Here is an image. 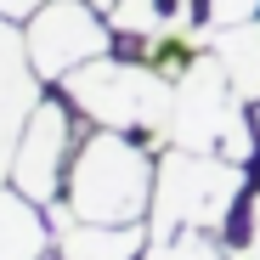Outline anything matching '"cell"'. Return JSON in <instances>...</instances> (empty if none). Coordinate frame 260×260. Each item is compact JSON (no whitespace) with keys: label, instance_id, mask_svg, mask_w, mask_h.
Returning <instances> with one entry per match:
<instances>
[{"label":"cell","instance_id":"cell-1","mask_svg":"<svg viewBox=\"0 0 260 260\" xmlns=\"http://www.w3.org/2000/svg\"><path fill=\"white\" fill-rule=\"evenodd\" d=\"M153 181L158 170L147 164V147L130 142V130H96L68 164L62 204L74 209V221L91 226H142L153 209Z\"/></svg>","mask_w":260,"mask_h":260},{"label":"cell","instance_id":"cell-2","mask_svg":"<svg viewBox=\"0 0 260 260\" xmlns=\"http://www.w3.org/2000/svg\"><path fill=\"white\" fill-rule=\"evenodd\" d=\"M243 198V164L221 153H187L170 147L158 158V181H153V209H147V232L153 238H181V232H221Z\"/></svg>","mask_w":260,"mask_h":260},{"label":"cell","instance_id":"cell-3","mask_svg":"<svg viewBox=\"0 0 260 260\" xmlns=\"http://www.w3.org/2000/svg\"><path fill=\"white\" fill-rule=\"evenodd\" d=\"M164 142L187 147V153H221L232 164L254 158V124L243 113V96L232 91L226 68L215 62V51H204L181 79H176V102L164 119Z\"/></svg>","mask_w":260,"mask_h":260},{"label":"cell","instance_id":"cell-4","mask_svg":"<svg viewBox=\"0 0 260 260\" xmlns=\"http://www.w3.org/2000/svg\"><path fill=\"white\" fill-rule=\"evenodd\" d=\"M62 91L79 113H91L108 130H147V142L164 147V119L176 102V79L158 74L153 62H119V57H96L62 79Z\"/></svg>","mask_w":260,"mask_h":260},{"label":"cell","instance_id":"cell-5","mask_svg":"<svg viewBox=\"0 0 260 260\" xmlns=\"http://www.w3.org/2000/svg\"><path fill=\"white\" fill-rule=\"evenodd\" d=\"M102 6L96 0H46L34 17H28V57L40 68V79H68L74 68L108 57V40H113V23L96 17Z\"/></svg>","mask_w":260,"mask_h":260},{"label":"cell","instance_id":"cell-6","mask_svg":"<svg viewBox=\"0 0 260 260\" xmlns=\"http://www.w3.org/2000/svg\"><path fill=\"white\" fill-rule=\"evenodd\" d=\"M34 108H40V68L28 57V34H17L12 17H0V187L12 181V158Z\"/></svg>","mask_w":260,"mask_h":260},{"label":"cell","instance_id":"cell-7","mask_svg":"<svg viewBox=\"0 0 260 260\" xmlns=\"http://www.w3.org/2000/svg\"><path fill=\"white\" fill-rule=\"evenodd\" d=\"M62 158H68V108L40 102L23 142H17V158H12V187L51 209L57 192H62Z\"/></svg>","mask_w":260,"mask_h":260},{"label":"cell","instance_id":"cell-8","mask_svg":"<svg viewBox=\"0 0 260 260\" xmlns=\"http://www.w3.org/2000/svg\"><path fill=\"white\" fill-rule=\"evenodd\" d=\"M51 226H57V260H142L153 243L147 221L142 226H91L74 221L68 204H51Z\"/></svg>","mask_w":260,"mask_h":260},{"label":"cell","instance_id":"cell-9","mask_svg":"<svg viewBox=\"0 0 260 260\" xmlns=\"http://www.w3.org/2000/svg\"><path fill=\"white\" fill-rule=\"evenodd\" d=\"M40 209L46 204L23 198L17 187H0V260H46L51 226Z\"/></svg>","mask_w":260,"mask_h":260},{"label":"cell","instance_id":"cell-10","mask_svg":"<svg viewBox=\"0 0 260 260\" xmlns=\"http://www.w3.org/2000/svg\"><path fill=\"white\" fill-rule=\"evenodd\" d=\"M209 51L226 68L232 91L243 102H260V17L254 23H232V28H209Z\"/></svg>","mask_w":260,"mask_h":260},{"label":"cell","instance_id":"cell-11","mask_svg":"<svg viewBox=\"0 0 260 260\" xmlns=\"http://www.w3.org/2000/svg\"><path fill=\"white\" fill-rule=\"evenodd\" d=\"M142 260H226V249L215 243V232H181V238H153Z\"/></svg>","mask_w":260,"mask_h":260},{"label":"cell","instance_id":"cell-12","mask_svg":"<svg viewBox=\"0 0 260 260\" xmlns=\"http://www.w3.org/2000/svg\"><path fill=\"white\" fill-rule=\"evenodd\" d=\"M254 17H260V0H204V28H232Z\"/></svg>","mask_w":260,"mask_h":260},{"label":"cell","instance_id":"cell-13","mask_svg":"<svg viewBox=\"0 0 260 260\" xmlns=\"http://www.w3.org/2000/svg\"><path fill=\"white\" fill-rule=\"evenodd\" d=\"M46 0H0V17H12V23H23V17H34Z\"/></svg>","mask_w":260,"mask_h":260},{"label":"cell","instance_id":"cell-14","mask_svg":"<svg viewBox=\"0 0 260 260\" xmlns=\"http://www.w3.org/2000/svg\"><path fill=\"white\" fill-rule=\"evenodd\" d=\"M158 12H164V28L170 23H192V0H158Z\"/></svg>","mask_w":260,"mask_h":260},{"label":"cell","instance_id":"cell-15","mask_svg":"<svg viewBox=\"0 0 260 260\" xmlns=\"http://www.w3.org/2000/svg\"><path fill=\"white\" fill-rule=\"evenodd\" d=\"M249 226H260V198H254V209H249Z\"/></svg>","mask_w":260,"mask_h":260},{"label":"cell","instance_id":"cell-16","mask_svg":"<svg viewBox=\"0 0 260 260\" xmlns=\"http://www.w3.org/2000/svg\"><path fill=\"white\" fill-rule=\"evenodd\" d=\"M96 6H102V12H108V6H113V0H96Z\"/></svg>","mask_w":260,"mask_h":260}]
</instances>
